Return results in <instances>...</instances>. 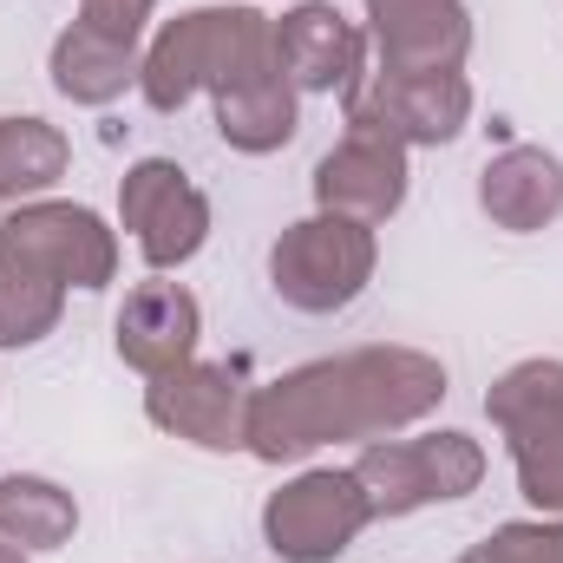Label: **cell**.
Masks as SVG:
<instances>
[{"instance_id": "1", "label": "cell", "mask_w": 563, "mask_h": 563, "mask_svg": "<svg viewBox=\"0 0 563 563\" xmlns=\"http://www.w3.org/2000/svg\"><path fill=\"white\" fill-rule=\"evenodd\" d=\"M445 394V367L420 347H347L256 387L243 452H256L263 465H295L334 439H394L439 413Z\"/></svg>"}, {"instance_id": "2", "label": "cell", "mask_w": 563, "mask_h": 563, "mask_svg": "<svg viewBox=\"0 0 563 563\" xmlns=\"http://www.w3.org/2000/svg\"><path fill=\"white\" fill-rule=\"evenodd\" d=\"M282 73L276 66V20L256 7H190L177 20L157 26V40L144 46L139 92L151 112H184L197 92H223L236 79Z\"/></svg>"}, {"instance_id": "3", "label": "cell", "mask_w": 563, "mask_h": 563, "mask_svg": "<svg viewBox=\"0 0 563 563\" xmlns=\"http://www.w3.org/2000/svg\"><path fill=\"white\" fill-rule=\"evenodd\" d=\"M380 269V243L367 223L354 217H301L288 223L269 250V288L282 295V308L295 314H341L367 295V282Z\"/></svg>"}, {"instance_id": "4", "label": "cell", "mask_w": 563, "mask_h": 563, "mask_svg": "<svg viewBox=\"0 0 563 563\" xmlns=\"http://www.w3.org/2000/svg\"><path fill=\"white\" fill-rule=\"evenodd\" d=\"M485 420L505 432L518 492L544 511L563 518V361H518L492 380Z\"/></svg>"}, {"instance_id": "5", "label": "cell", "mask_w": 563, "mask_h": 563, "mask_svg": "<svg viewBox=\"0 0 563 563\" xmlns=\"http://www.w3.org/2000/svg\"><path fill=\"white\" fill-rule=\"evenodd\" d=\"M354 478L374 518H413L426 505H452L485 485V445L452 426L420 439H367V452L354 459Z\"/></svg>"}, {"instance_id": "6", "label": "cell", "mask_w": 563, "mask_h": 563, "mask_svg": "<svg viewBox=\"0 0 563 563\" xmlns=\"http://www.w3.org/2000/svg\"><path fill=\"white\" fill-rule=\"evenodd\" d=\"M367 525H374V505H367L354 465L295 472L263 505V544L282 563H334Z\"/></svg>"}, {"instance_id": "7", "label": "cell", "mask_w": 563, "mask_h": 563, "mask_svg": "<svg viewBox=\"0 0 563 563\" xmlns=\"http://www.w3.org/2000/svg\"><path fill=\"white\" fill-rule=\"evenodd\" d=\"M341 106H347V125L426 151V144H452L472 125V79L465 73H361L341 92Z\"/></svg>"}, {"instance_id": "8", "label": "cell", "mask_w": 563, "mask_h": 563, "mask_svg": "<svg viewBox=\"0 0 563 563\" xmlns=\"http://www.w3.org/2000/svg\"><path fill=\"white\" fill-rule=\"evenodd\" d=\"M0 250L40 263L53 282L86 288V295L112 288V276H119V236L106 230V217L86 210V203H66V197L13 203L0 217Z\"/></svg>"}, {"instance_id": "9", "label": "cell", "mask_w": 563, "mask_h": 563, "mask_svg": "<svg viewBox=\"0 0 563 563\" xmlns=\"http://www.w3.org/2000/svg\"><path fill=\"white\" fill-rule=\"evenodd\" d=\"M119 223L132 230L144 263L157 276H170L210 243V197L170 157H139L119 184Z\"/></svg>"}, {"instance_id": "10", "label": "cell", "mask_w": 563, "mask_h": 563, "mask_svg": "<svg viewBox=\"0 0 563 563\" xmlns=\"http://www.w3.org/2000/svg\"><path fill=\"white\" fill-rule=\"evenodd\" d=\"M243 374L230 361H184L157 380H144V420L170 439H190L203 452H243V420H250Z\"/></svg>"}, {"instance_id": "11", "label": "cell", "mask_w": 563, "mask_h": 563, "mask_svg": "<svg viewBox=\"0 0 563 563\" xmlns=\"http://www.w3.org/2000/svg\"><path fill=\"white\" fill-rule=\"evenodd\" d=\"M407 177H413V170H407V144L347 125L341 144L314 164V210H328V217H354V223L380 230L387 217H400V203H407Z\"/></svg>"}, {"instance_id": "12", "label": "cell", "mask_w": 563, "mask_h": 563, "mask_svg": "<svg viewBox=\"0 0 563 563\" xmlns=\"http://www.w3.org/2000/svg\"><path fill=\"white\" fill-rule=\"evenodd\" d=\"M374 73H459L472 53L465 0H361Z\"/></svg>"}, {"instance_id": "13", "label": "cell", "mask_w": 563, "mask_h": 563, "mask_svg": "<svg viewBox=\"0 0 563 563\" xmlns=\"http://www.w3.org/2000/svg\"><path fill=\"white\" fill-rule=\"evenodd\" d=\"M367 33L334 0H301L276 20V66L295 92H347L361 79Z\"/></svg>"}, {"instance_id": "14", "label": "cell", "mask_w": 563, "mask_h": 563, "mask_svg": "<svg viewBox=\"0 0 563 563\" xmlns=\"http://www.w3.org/2000/svg\"><path fill=\"white\" fill-rule=\"evenodd\" d=\"M197 334H203V308L184 282H139L112 321V347L125 367H139L144 380L197 361Z\"/></svg>"}, {"instance_id": "15", "label": "cell", "mask_w": 563, "mask_h": 563, "mask_svg": "<svg viewBox=\"0 0 563 563\" xmlns=\"http://www.w3.org/2000/svg\"><path fill=\"white\" fill-rule=\"evenodd\" d=\"M478 210L511 236L551 230L563 217V157L544 144H505L478 170Z\"/></svg>"}, {"instance_id": "16", "label": "cell", "mask_w": 563, "mask_h": 563, "mask_svg": "<svg viewBox=\"0 0 563 563\" xmlns=\"http://www.w3.org/2000/svg\"><path fill=\"white\" fill-rule=\"evenodd\" d=\"M139 66H144V53L132 40H112V33H99L86 20H73L53 40V53H46L53 92L73 99V106H112V99H125V86H139Z\"/></svg>"}, {"instance_id": "17", "label": "cell", "mask_w": 563, "mask_h": 563, "mask_svg": "<svg viewBox=\"0 0 563 563\" xmlns=\"http://www.w3.org/2000/svg\"><path fill=\"white\" fill-rule=\"evenodd\" d=\"M217 139L243 157H269L301 132V92L282 79V73H256V79H236L223 86L217 99Z\"/></svg>"}, {"instance_id": "18", "label": "cell", "mask_w": 563, "mask_h": 563, "mask_svg": "<svg viewBox=\"0 0 563 563\" xmlns=\"http://www.w3.org/2000/svg\"><path fill=\"white\" fill-rule=\"evenodd\" d=\"M79 531V505L73 492H59L53 478L33 472H7L0 478V538L20 551H66Z\"/></svg>"}, {"instance_id": "19", "label": "cell", "mask_w": 563, "mask_h": 563, "mask_svg": "<svg viewBox=\"0 0 563 563\" xmlns=\"http://www.w3.org/2000/svg\"><path fill=\"white\" fill-rule=\"evenodd\" d=\"M66 314V282H53L40 263L0 250V354L40 347Z\"/></svg>"}, {"instance_id": "20", "label": "cell", "mask_w": 563, "mask_h": 563, "mask_svg": "<svg viewBox=\"0 0 563 563\" xmlns=\"http://www.w3.org/2000/svg\"><path fill=\"white\" fill-rule=\"evenodd\" d=\"M73 170V144L46 119H0V203H33Z\"/></svg>"}, {"instance_id": "21", "label": "cell", "mask_w": 563, "mask_h": 563, "mask_svg": "<svg viewBox=\"0 0 563 563\" xmlns=\"http://www.w3.org/2000/svg\"><path fill=\"white\" fill-rule=\"evenodd\" d=\"M498 563H563V518H518L485 538Z\"/></svg>"}, {"instance_id": "22", "label": "cell", "mask_w": 563, "mask_h": 563, "mask_svg": "<svg viewBox=\"0 0 563 563\" xmlns=\"http://www.w3.org/2000/svg\"><path fill=\"white\" fill-rule=\"evenodd\" d=\"M157 13V0H79V20L86 26H99V33H112V40H132L139 46L144 20Z\"/></svg>"}, {"instance_id": "23", "label": "cell", "mask_w": 563, "mask_h": 563, "mask_svg": "<svg viewBox=\"0 0 563 563\" xmlns=\"http://www.w3.org/2000/svg\"><path fill=\"white\" fill-rule=\"evenodd\" d=\"M0 563H33V551H20V544H7V538H0Z\"/></svg>"}, {"instance_id": "24", "label": "cell", "mask_w": 563, "mask_h": 563, "mask_svg": "<svg viewBox=\"0 0 563 563\" xmlns=\"http://www.w3.org/2000/svg\"><path fill=\"white\" fill-rule=\"evenodd\" d=\"M459 563H498V551H492V544H472V551H465Z\"/></svg>"}]
</instances>
